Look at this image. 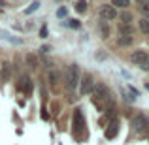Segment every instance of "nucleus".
I'll use <instances>...</instances> for the list:
<instances>
[{"label":"nucleus","mask_w":149,"mask_h":145,"mask_svg":"<svg viewBox=\"0 0 149 145\" xmlns=\"http://www.w3.org/2000/svg\"><path fill=\"white\" fill-rule=\"evenodd\" d=\"M93 94H95V104L98 105L102 102V108L104 105H113V100H111V94H109L108 87L106 85H95V89H93Z\"/></svg>","instance_id":"nucleus-1"},{"label":"nucleus","mask_w":149,"mask_h":145,"mask_svg":"<svg viewBox=\"0 0 149 145\" xmlns=\"http://www.w3.org/2000/svg\"><path fill=\"white\" fill-rule=\"evenodd\" d=\"M130 128L136 132V134L143 136L149 132V119L146 115H142V113H138V115H134L130 119Z\"/></svg>","instance_id":"nucleus-2"},{"label":"nucleus","mask_w":149,"mask_h":145,"mask_svg":"<svg viewBox=\"0 0 149 145\" xmlns=\"http://www.w3.org/2000/svg\"><path fill=\"white\" fill-rule=\"evenodd\" d=\"M64 81H66L68 91H76L77 83H79V68H77V64H70L68 68H66Z\"/></svg>","instance_id":"nucleus-3"},{"label":"nucleus","mask_w":149,"mask_h":145,"mask_svg":"<svg viewBox=\"0 0 149 145\" xmlns=\"http://www.w3.org/2000/svg\"><path fill=\"white\" fill-rule=\"evenodd\" d=\"M98 13H100L102 21H113V19L117 17V10L111 6V4H102Z\"/></svg>","instance_id":"nucleus-4"},{"label":"nucleus","mask_w":149,"mask_h":145,"mask_svg":"<svg viewBox=\"0 0 149 145\" xmlns=\"http://www.w3.org/2000/svg\"><path fill=\"white\" fill-rule=\"evenodd\" d=\"M72 132H74V136H77L79 138L81 136V130H83V126H85V123H83V115H81V109H76L74 111V123H72Z\"/></svg>","instance_id":"nucleus-5"},{"label":"nucleus","mask_w":149,"mask_h":145,"mask_svg":"<svg viewBox=\"0 0 149 145\" xmlns=\"http://www.w3.org/2000/svg\"><path fill=\"white\" fill-rule=\"evenodd\" d=\"M93 89H95V81H93L91 76H87L85 74L83 77H81V87H79V94L81 96H87L93 92Z\"/></svg>","instance_id":"nucleus-6"},{"label":"nucleus","mask_w":149,"mask_h":145,"mask_svg":"<svg viewBox=\"0 0 149 145\" xmlns=\"http://www.w3.org/2000/svg\"><path fill=\"white\" fill-rule=\"evenodd\" d=\"M146 58H147V51H143V49H140V51H134L132 53V57H130V60L134 62V64H140L142 66L143 62H146Z\"/></svg>","instance_id":"nucleus-7"},{"label":"nucleus","mask_w":149,"mask_h":145,"mask_svg":"<svg viewBox=\"0 0 149 145\" xmlns=\"http://www.w3.org/2000/svg\"><path fill=\"white\" fill-rule=\"evenodd\" d=\"M117 132H119V123H117V121H111V123L108 124V128H106V138L113 139L117 136Z\"/></svg>","instance_id":"nucleus-8"},{"label":"nucleus","mask_w":149,"mask_h":145,"mask_svg":"<svg viewBox=\"0 0 149 145\" xmlns=\"http://www.w3.org/2000/svg\"><path fill=\"white\" fill-rule=\"evenodd\" d=\"M117 45H121V47H128V45H132V36H119V38H117Z\"/></svg>","instance_id":"nucleus-9"},{"label":"nucleus","mask_w":149,"mask_h":145,"mask_svg":"<svg viewBox=\"0 0 149 145\" xmlns=\"http://www.w3.org/2000/svg\"><path fill=\"white\" fill-rule=\"evenodd\" d=\"M49 85H51V89H57V85H58V74L55 70H49Z\"/></svg>","instance_id":"nucleus-10"},{"label":"nucleus","mask_w":149,"mask_h":145,"mask_svg":"<svg viewBox=\"0 0 149 145\" xmlns=\"http://www.w3.org/2000/svg\"><path fill=\"white\" fill-rule=\"evenodd\" d=\"M119 30L123 32V36H132V25L130 23H121Z\"/></svg>","instance_id":"nucleus-11"},{"label":"nucleus","mask_w":149,"mask_h":145,"mask_svg":"<svg viewBox=\"0 0 149 145\" xmlns=\"http://www.w3.org/2000/svg\"><path fill=\"white\" fill-rule=\"evenodd\" d=\"M26 62H29V68H32V70H36L38 68V58L36 57H34V55L32 53H26Z\"/></svg>","instance_id":"nucleus-12"},{"label":"nucleus","mask_w":149,"mask_h":145,"mask_svg":"<svg viewBox=\"0 0 149 145\" xmlns=\"http://www.w3.org/2000/svg\"><path fill=\"white\" fill-rule=\"evenodd\" d=\"M21 89L25 92H30V91H32V83H30L29 77H23V79H21Z\"/></svg>","instance_id":"nucleus-13"},{"label":"nucleus","mask_w":149,"mask_h":145,"mask_svg":"<svg viewBox=\"0 0 149 145\" xmlns=\"http://www.w3.org/2000/svg\"><path fill=\"white\" fill-rule=\"evenodd\" d=\"M111 6L113 8H128L130 6V0H111Z\"/></svg>","instance_id":"nucleus-14"},{"label":"nucleus","mask_w":149,"mask_h":145,"mask_svg":"<svg viewBox=\"0 0 149 145\" xmlns=\"http://www.w3.org/2000/svg\"><path fill=\"white\" fill-rule=\"evenodd\" d=\"M8 79H10V64L4 62L2 64V81H8Z\"/></svg>","instance_id":"nucleus-15"},{"label":"nucleus","mask_w":149,"mask_h":145,"mask_svg":"<svg viewBox=\"0 0 149 145\" xmlns=\"http://www.w3.org/2000/svg\"><path fill=\"white\" fill-rule=\"evenodd\" d=\"M140 30H142L146 36H149V21L147 19H142V21H140Z\"/></svg>","instance_id":"nucleus-16"},{"label":"nucleus","mask_w":149,"mask_h":145,"mask_svg":"<svg viewBox=\"0 0 149 145\" xmlns=\"http://www.w3.org/2000/svg\"><path fill=\"white\" fill-rule=\"evenodd\" d=\"M38 8H40V2H38V0H34V2H32V4H30V6L25 10V13H26V15H30V13H34V11H36Z\"/></svg>","instance_id":"nucleus-17"},{"label":"nucleus","mask_w":149,"mask_h":145,"mask_svg":"<svg viewBox=\"0 0 149 145\" xmlns=\"http://www.w3.org/2000/svg\"><path fill=\"white\" fill-rule=\"evenodd\" d=\"M85 10H87V2H85V0H79V2L76 4V11L77 13H83Z\"/></svg>","instance_id":"nucleus-18"},{"label":"nucleus","mask_w":149,"mask_h":145,"mask_svg":"<svg viewBox=\"0 0 149 145\" xmlns=\"http://www.w3.org/2000/svg\"><path fill=\"white\" fill-rule=\"evenodd\" d=\"M2 38H4V40H8V42H11V44H17V45L23 44L21 38H13V36H8V34H2Z\"/></svg>","instance_id":"nucleus-19"},{"label":"nucleus","mask_w":149,"mask_h":145,"mask_svg":"<svg viewBox=\"0 0 149 145\" xmlns=\"http://www.w3.org/2000/svg\"><path fill=\"white\" fill-rule=\"evenodd\" d=\"M121 23H130L132 25V15L128 13V11H125V13L121 15Z\"/></svg>","instance_id":"nucleus-20"},{"label":"nucleus","mask_w":149,"mask_h":145,"mask_svg":"<svg viewBox=\"0 0 149 145\" xmlns=\"http://www.w3.org/2000/svg\"><path fill=\"white\" fill-rule=\"evenodd\" d=\"M68 26H72V28H79L81 26V23L77 21V19H68V23H66Z\"/></svg>","instance_id":"nucleus-21"},{"label":"nucleus","mask_w":149,"mask_h":145,"mask_svg":"<svg viewBox=\"0 0 149 145\" xmlns=\"http://www.w3.org/2000/svg\"><path fill=\"white\" fill-rule=\"evenodd\" d=\"M47 34H49V30H47V25H44L40 28V38H47Z\"/></svg>","instance_id":"nucleus-22"},{"label":"nucleus","mask_w":149,"mask_h":145,"mask_svg":"<svg viewBox=\"0 0 149 145\" xmlns=\"http://www.w3.org/2000/svg\"><path fill=\"white\" fill-rule=\"evenodd\" d=\"M140 68L143 70V72H149V55H147V58H146V62H143L142 66H140Z\"/></svg>","instance_id":"nucleus-23"},{"label":"nucleus","mask_w":149,"mask_h":145,"mask_svg":"<svg viewBox=\"0 0 149 145\" xmlns=\"http://www.w3.org/2000/svg\"><path fill=\"white\" fill-rule=\"evenodd\" d=\"M49 51H51V47H49V45H42V47H40V53H42V55L49 53Z\"/></svg>","instance_id":"nucleus-24"},{"label":"nucleus","mask_w":149,"mask_h":145,"mask_svg":"<svg viewBox=\"0 0 149 145\" xmlns=\"http://www.w3.org/2000/svg\"><path fill=\"white\" fill-rule=\"evenodd\" d=\"M140 10H142V13L146 15V17H149V6H142Z\"/></svg>","instance_id":"nucleus-25"},{"label":"nucleus","mask_w":149,"mask_h":145,"mask_svg":"<svg viewBox=\"0 0 149 145\" xmlns=\"http://www.w3.org/2000/svg\"><path fill=\"white\" fill-rule=\"evenodd\" d=\"M57 15H58V17H64V15H66V8H58Z\"/></svg>","instance_id":"nucleus-26"},{"label":"nucleus","mask_w":149,"mask_h":145,"mask_svg":"<svg viewBox=\"0 0 149 145\" xmlns=\"http://www.w3.org/2000/svg\"><path fill=\"white\" fill-rule=\"evenodd\" d=\"M128 91H130V92H132V94H134V96H138V94H140V92H138V91H136V89H134V87H132V85H130V87H128Z\"/></svg>","instance_id":"nucleus-27"},{"label":"nucleus","mask_w":149,"mask_h":145,"mask_svg":"<svg viewBox=\"0 0 149 145\" xmlns=\"http://www.w3.org/2000/svg\"><path fill=\"white\" fill-rule=\"evenodd\" d=\"M138 4H142V6H149V0H136Z\"/></svg>","instance_id":"nucleus-28"},{"label":"nucleus","mask_w":149,"mask_h":145,"mask_svg":"<svg viewBox=\"0 0 149 145\" xmlns=\"http://www.w3.org/2000/svg\"><path fill=\"white\" fill-rule=\"evenodd\" d=\"M4 6V0H0V8H2Z\"/></svg>","instance_id":"nucleus-29"},{"label":"nucleus","mask_w":149,"mask_h":145,"mask_svg":"<svg viewBox=\"0 0 149 145\" xmlns=\"http://www.w3.org/2000/svg\"><path fill=\"white\" fill-rule=\"evenodd\" d=\"M146 89H149V83H147V81H146Z\"/></svg>","instance_id":"nucleus-30"}]
</instances>
